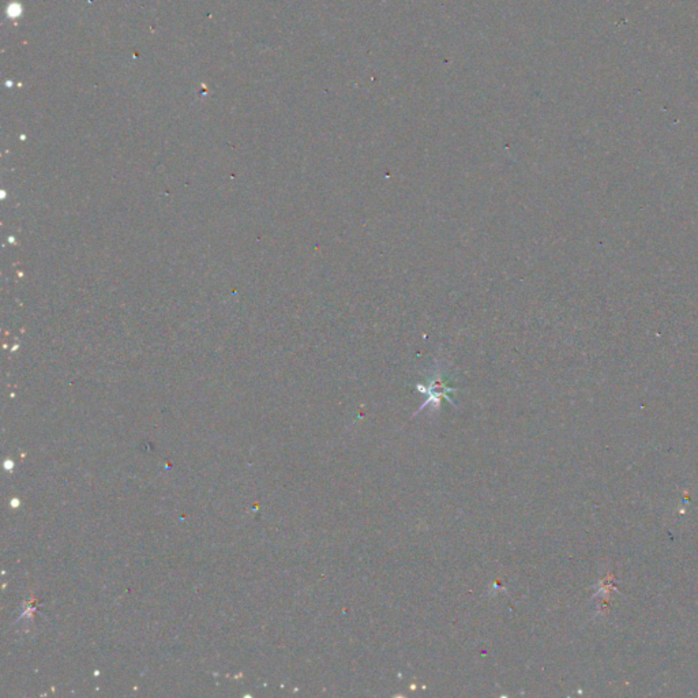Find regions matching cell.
I'll return each mask as SVG.
<instances>
[{"instance_id": "obj_1", "label": "cell", "mask_w": 698, "mask_h": 698, "mask_svg": "<svg viewBox=\"0 0 698 698\" xmlns=\"http://www.w3.org/2000/svg\"><path fill=\"white\" fill-rule=\"evenodd\" d=\"M444 375L441 372H438L437 375H433V378L427 382V385H419L418 389L424 392L426 394H429V400L426 401V404L420 408V411L426 407V405H430L431 401H440L442 398H448V394L455 392L453 387H449L448 383L444 381L442 378ZM449 400V398H448Z\"/></svg>"}]
</instances>
